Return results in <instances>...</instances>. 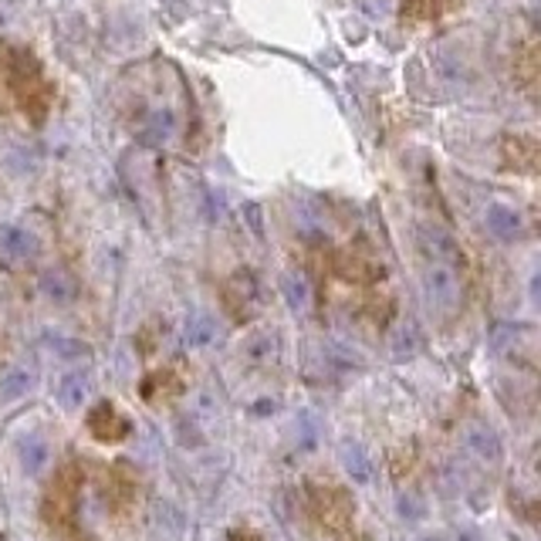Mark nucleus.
Returning <instances> with one entry per match:
<instances>
[{
  "label": "nucleus",
  "mask_w": 541,
  "mask_h": 541,
  "mask_svg": "<svg viewBox=\"0 0 541 541\" xmlns=\"http://www.w3.org/2000/svg\"><path fill=\"white\" fill-rule=\"evenodd\" d=\"M423 294H427V305L440 315H450L460 305V281L457 271L446 267V264H430L427 275H423Z\"/></svg>",
  "instance_id": "1"
},
{
  "label": "nucleus",
  "mask_w": 541,
  "mask_h": 541,
  "mask_svg": "<svg viewBox=\"0 0 541 541\" xmlns=\"http://www.w3.org/2000/svg\"><path fill=\"white\" fill-rule=\"evenodd\" d=\"M223 305L234 315V321H248L257 311V281L250 271H237L223 288Z\"/></svg>",
  "instance_id": "2"
},
{
  "label": "nucleus",
  "mask_w": 541,
  "mask_h": 541,
  "mask_svg": "<svg viewBox=\"0 0 541 541\" xmlns=\"http://www.w3.org/2000/svg\"><path fill=\"white\" fill-rule=\"evenodd\" d=\"M34 254H38L34 234H28V230L17 227V223H4V227H0V264L21 267V264L34 261Z\"/></svg>",
  "instance_id": "3"
},
{
  "label": "nucleus",
  "mask_w": 541,
  "mask_h": 541,
  "mask_svg": "<svg viewBox=\"0 0 541 541\" xmlns=\"http://www.w3.org/2000/svg\"><path fill=\"white\" fill-rule=\"evenodd\" d=\"M75 491H78V481H75V471H61L58 473V481L51 484L48 491V500H44V518L51 521V525H65L75 511Z\"/></svg>",
  "instance_id": "4"
},
{
  "label": "nucleus",
  "mask_w": 541,
  "mask_h": 541,
  "mask_svg": "<svg viewBox=\"0 0 541 541\" xmlns=\"http://www.w3.org/2000/svg\"><path fill=\"white\" fill-rule=\"evenodd\" d=\"M419 248L430 254L433 264H446V267H454L460 257V248L454 234L444 230L440 223H419Z\"/></svg>",
  "instance_id": "5"
},
{
  "label": "nucleus",
  "mask_w": 541,
  "mask_h": 541,
  "mask_svg": "<svg viewBox=\"0 0 541 541\" xmlns=\"http://www.w3.org/2000/svg\"><path fill=\"white\" fill-rule=\"evenodd\" d=\"M315 511L329 527H342L352 518V498L338 487H319L315 491Z\"/></svg>",
  "instance_id": "6"
},
{
  "label": "nucleus",
  "mask_w": 541,
  "mask_h": 541,
  "mask_svg": "<svg viewBox=\"0 0 541 541\" xmlns=\"http://www.w3.org/2000/svg\"><path fill=\"white\" fill-rule=\"evenodd\" d=\"M88 430L95 433V440H102V444H115V440L129 437L132 427H129V419L115 413L112 402H98L95 413H88Z\"/></svg>",
  "instance_id": "7"
},
{
  "label": "nucleus",
  "mask_w": 541,
  "mask_h": 541,
  "mask_svg": "<svg viewBox=\"0 0 541 541\" xmlns=\"http://www.w3.org/2000/svg\"><path fill=\"white\" fill-rule=\"evenodd\" d=\"M176 129H180V119H176V112L173 109H153L146 115V122H142V142H149V146H163L176 136Z\"/></svg>",
  "instance_id": "8"
},
{
  "label": "nucleus",
  "mask_w": 541,
  "mask_h": 541,
  "mask_svg": "<svg viewBox=\"0 0 541 541\" xmlns=\"http://www.w3.org/2000/svg\"><path fill=\"white\" fill-rule=\"evenodd\" d=\"M484 223L498 240H514V237H521V230H525L521 213L514 207H504V203H491L484 213Z\"/></svg>",
  "instance_id": "9"
},
{
  "label": "nucleus",
  "mask_w": 541,
  "mask_h": 541,
  "mask_svg": "<svg viewBox=\"0 0 541 541\" xmlns=\"http://www.w3.org/2000/svg\"><path fill=\"white\" fill-rule=\"evenodd\" d=\"M338 457H342V467L348 471V477L356 481V484H373V460H369V454L362 450L359 444H352V440H346V444L338 446Z\"/></svg>",
  "instance_id": "10"
},
{
  "label": "nucleus",
  "mask_w": 541,
  "mask_h": 541,
  "mask_svg": "<svg viewBox=\"0 0 541 541\" xmlns=\"http://www.w3.org/2000/svg\"><path fill=\"white\" fill-rule=\"evenodd\" d=\"M38 383V369L34 365H17L11 373L0 379V400L11 402V400H21L24 392H31Z\"/></svg>",
  "instance_id": "11"
},
{
  "label": "nucleus",
  "mask_w": 541,
  "mask_h": 541,
  "mask_svg": "<svg viewBox=\"0 0 541 541\" xmlns=\"http://www.w3.org/2000/svg\"><path fill=\"white\" fill-rule=\"evenodd\" d=\"M88 389H92V379L85 373L65 375L61 386H58V402H61L65 410H82V402L88 400Z\"/></svg>",
  "instance_id": "12"
},
{
  "label": "nucleus",
  "mask_w": 541,
  "mask_h": 541,
  "mask_svg": "<svg viewBox=\"0 0 541 541\" xmlns=\"http://www.w3.org/2000/svg\"><path fill=\"white\" fill-rule=\"evenodd\" d=\"M281 292H284V298H288V305H292L294 311H305V308L311 305V284H308V278L298 275V271H288V275L281 278Z\"/></svg>",
  "instance_id": "13"
},
{
  "label": "nucleus",
  "mask_w": 541,
  "mask_h": 541,
  "mask_svg": "<svg viewBox=\"0 0 541 541\" xmlns=\"http://www.w3.org/2000/svg\"><path fill=\"white\" fill-rule=\"evenodd\" d=\"M41 292L48 298H55L58 305H68L71 298H75V278H68L65 271H48L41 278Z\"/></svg>",
  "instance_id": "14"
},
{
  "label": "nucleus",
  "mask_w": 541,
  "mask_h": 541,
  "mask_svg": "<svg viewBox=\"0 0 541 541\" xmlns=\"http://www.w3.org/2000/svg\"><path fill=\"white\" fill-rule=\"evenodd\" d=\"M467 446H471L481 460H498L500 457L498 437H494V430H487V427H473V430L467 433Z\"/></svg>",
  "instance_id": "15"
},
{
  "label": "nucleus",
  "mask_w": 541,
  "mask_h": 541,
  "mask_svg": "<svg viewBox=\"0 0 541 541\" xmlns=\"http://www.w3.org/2000/svg\"><path fill=\"white\" fill-rule=\"evenodd\" d=\"M21 464H24L28 473H38L41 467H48V444L38 440V437H28V440L21 444Z\"/></svg>",
  "instance_id": "16"
},
{
  "label": "nucleus",
  "mask_w": 541,
  "mask_h": 541,
  "mask_svg": "<svg viewBox=\"0 0 541 541\" xmlns=\"http://www.w3.org/2000/svg\"><path fill=\"white\" fill-rule=\"evenodd\" d=\"M433 65H437V75L444 78V82H467V65H464V58L460 55H446V51H440V55L433 58Z\"/></svg>",
  "instance_id": "17"
},
{
  "label": "nucleus",
  "mask_w": 541,
  "mask_h": 541,
  "mask_svg": "<svg viewBox=\"0 0 541 541\" xmlns=\"http://www.w3.org/2000/svg\"><path fill=\"white\" fill-rule=\"evenodd\" d=\"M213 338V325H210V319H194L190 321V329H186V342H194V346H203V342H210Z\"/></svg>",
  "instance_id": "18"
},
{
  "label": "nucleus",
  "mask_w": 541,
  "mask_h": 541,
  "mask_svg": "<svg viewBox=\"0 0 541 541\" xmlns=\"http://www.w3.org/2000/svg\"><path fill=\"white\" fill-rule=\"evenodd\" d=\"M413 352H417V335H413V329H406V335H400L392 342V356L402 359V356H413Z\"/></svg>",
  "instance_id": "19"
},
{
  "label": "nucleus",
  "mask_w": 541,
  "mask_h": 541,
  "mask_svg": "<svg viewBox=\"0 0 541 541\" xmlns=\"http://www.w3.org/2000/svg\"><path fill=\"white\" fill-rule=\"evenodd\" d=\"M359 7L365 11V14H373V17H386L389 0H359Z\"/></svg>",
  "instance_id": "20"
},
{
  "label": "nucleus",
  "mask_w": 541,
  "mask_h": 541,
  "mask_svg": "<svg viewBox=\"0 0 541 541\" xmlns=\"http://www.w3.org/2000/svg\"><path fill=\"white\" fill-rule=\"evenodd\" d=\"M244 213H248V221H250V230H254V234H257V237H264L261 207H257V203H248V207H244Z\"/></svg>",
  "instance_id": "21"
},
{
  "label": "nucleus",
  "mask_w": 541,
  "mask_h": 541,
  "mask_svg": "<svg viewBox=\"0 0 541 541\" xmlns=\"http://www.w3.org/2000/svg\"><path fill=\"white\" fill-rule=\"evenodd\" d=\"M234 541H261L257 535H250V531H234Z\"/></svg>",
  "instance_id": "22"
},
{
  "label": "nucleus",
  "mask_w": 541,
  "mask_h": 541,
  "mask_svg": "<svg viewBox=\"0 0 541 541\" xmlns=\"http://www.w3.org/2000/svg\"><path fill=\"white\" fill-rule=\"evenodd\" d=\"M419 541H444V538H437V535H433V538H419Z\"/></svg>",
  "instance_id": "23"
}]
</instances>
